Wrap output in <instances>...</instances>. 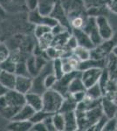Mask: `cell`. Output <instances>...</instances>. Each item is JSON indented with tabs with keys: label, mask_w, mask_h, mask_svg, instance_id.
<instances>
[{
	"label": "cell",
	"mask_w": 117,
	"mask_h": 131,
	"mask_svg": "<svg viewBox=\"0 0 117 131\" xmlns=\"http://www.w3.org/2000/svg\"><path fill=\"white\" fill-rule=\"evenodd\" d=\"M25 104V94L15 89L8 90L5 95L0 97V116L10 121Z\"/></svg>",
	"instance_id": "1"
},
{
	"label": "cell",
	"mask_w": 117,
	"mask_h": 131,
	"mask_svg": "<svg viewBox=\"0 0 117 131\" xmlns=\"http://www.w3.org/2000/svg\"><path fill=\"white\" fill-rule=\"evenodd\" d=\"M78 122V130H89L103 115L101 106H97L85 111L75 110Z\"/></svg>",
	"instance_id": "2"
},
{
	"label": "cell",
	"mask_w": 117,
	"mask_h": 131,
	"mask_svg": "<svg viewBox=\"0 0 117 131\" xmlns=\"http://www.w3.org/2000/svg\"><path fill=\"white\" fill-rule=\"evenodd\" d=\"M42 100H43V110L54 114L59 112L64 96L54 88H49L42 94Z\"/></svg>",
	"instance_id": "3"
},
{
	"label": "cell",
	"mask_w": 117,
	"mask_h": 131,
	"mask_svg": "<svg viewBox=\"0 0 117 131\" xmlns=\"http://www.w3.org/2000/svg\"><path fill=\"white\" fill-rule=\"evenodd\" d=\"M81 29L86 33H88V36L90 37L91 40L93 41V43L94 44L95 46L101 45L103 42V39H101V35H100L99 31H98L95 17H90V16L87 17L84 25H83Z\"/></svg>",
	"instance_id": "4"
},
{
	"label": "cell",
	"mask_w": 117,
	"mask_h": 131,
	"mask_svg": "<svg viewBox=\"0 0 117 131\" xmlns=\"http://www.w3.org/2000/svg\"><path fill=\"white\" fill-rule=\"evenodd\" d=\"M80 74H81V71L79 70H74L73 72L69 73H64L62 77L57 80L56 83H55V85L52 88L56 91H58L59 93H60L64 97L69 95L70 94L68 93V86L70 82L72 81V80L74 77Z\"/></svg>",
	"instance_id": "5"
},
{
	"label": "cell",
	"mask_w": 117,
	"mask_h": 131,
	"mask_svg": "<svg viewBox=\"0 0 117 131\" xmlns=\"http://www.w3.org/2000/svg\"><path fill=\"white\" fill-rule=\"evenodd\" d=\"M27 19H28V22L30 24H31L33 25H48V26H50V27H52V26H54L55 25L58 24V22H57L54 18H52L50 15L46 16V15H42L41 13H39L38 9L28 12Z\"/></svg>",
	"instance_id": "6"
},
{
	"label": "cell",
	"mask_w": 117,
	"mask_h": 131,
	"mask_svg": "<svg viewBox=\"0 0 117 131\" xmlns=\"http://www.w3.org/2000/svg\"><path fill=\"white\" fill-rule=\"evenodd\" d=\"M95 20H96L98 31H99L103 41L109 39L114 34V30H113L108 18L104 15H101L96 17Z\"/></svg>",
	"instance_id": "7"
},
{
	"label": "cell",
	"mask_w": 117,
	"mask_h": 131,
	"mask_svg": "<svg viewBox=\"0 0 117 131\" xmlns=\"http://www.w3.org/2000/svg\"><path fill=\"white\" fill-rule=\"evenodd\" d=\"M50 16L52 18H54L58 23L67 27L69 31H72V27L71 25H70V19L68 17H67V13H66L65 10L63 9L59 0H58L55 3L54 8H52V10L50 13Z\"/></svg>",
	"instance_id": "8"
},
{
	"label": "cell",
	"mask_w": 117,
	"mask_h": 131,
	"mask_svg": "<svg viewBox=\"0 0 117 131\" xmlns=\"http://www.w3.org/2000/svg\"><path fill=\"white\" fill-rule=\"evenodd\" d=\"M102 73L101 68H89L81 71V80L86 88H90L94 84L98 83L101 74Z\"/></svg>",
	"instance_id": "9"
},
{
	"label": "cell",
	"mask_w": 117,
	"mask_h": 131,
	"mask_svg": "<svg viewBox=\"0 0 117 131\" xmlns=\"http://www.w3.org/2000/svg\"><path fill=\"white\" fill-rule=\"evenodd\" d=\"M0 5L6 12L18 13L27 10L25 0H0Z\"/></svg>",
	"instance_id": "10"
},
{
	"label": "cell",
	"mask_w": 117,
	"mask_h": 131,
	"mask_svg": "<svg viewBox=\"0 0 117 131\" xmlns=\"http://www.w3.org/2000/svg\"><path fill=\"white\" fill-rule=\"evenodd\" d=\"M72 34L75 37L78 46L86 47L89 50H92L95 47L94 44L91 40L88 33H86L82 29H72Z\"/></svg>",
	"instance_id": "11"
},
{
	"label": "cell",
	"mask_w": 117,
	"mask_h": 131,
	"mask_svg": "<svg viewBox=\"0 0 117 131\" xmlns=\"http://www.w3.org/2000/svg\"><path fill=\"white\" fill-rule=\"evenodd\" d=\"M101 106L103 115L108 118L114 117L117 114V102L114 100L108 98L107 96H102L101 101Z\"/></svg>",
	"instance_id": "12"
},
{
	"label": "cell",
	"mask_w": 117,
	"mask_h": 131,
	"mask_svg": "<svg viewBox=\"0 0 117 131\" xmlns=\"http://www.w3.org/2000/svg\"><path fill=\"white\" fill-rule=\"evenodd\" d=\"M31 85H33V77L17 75L14 89L21 94H25L31 91Z\"/></svg>",
	"instance_id": "13"
},
{
	"label": "cell",
	"mask_w": 117,
	"mask_h": 131,
	"mask_svg": "<svg viewBox=\"0 0 117 131\" xmlns=\"http://www.w3.org/2000/svg\"><path fill=\"white\" fill-rule=\"evenodd\" d=\"M106 67V58L105 59H93L90 58L87 60L80 61L77 70L84 71L89 68H105Z\"/></svg>",
	"instance_id": "14"
},
{
	"label": "cell",
	"mask_w": 117,
	"mask_h": 131,
	"mask_svg": "<svg viewBox=\"0 0 117 131\" xmlns=\"http://www.w3.org/2000/svg\"><path fill=\"white\" fill-rule=\"evenodd\" d=\"M25 103L31 107L35 111H39L43 109V100L42 94H37L33 92H28L25 94Z\"/></svg>",
	"instance_id": "15"
},
{
	"label": "cell",
	"mask_w": 117,
	"mask_h": 131,
	"mask_svg": "<svg viewBox=\"0 0 117 131\" xmlns=\"http://www.w3.org/2000/svg\"><path fill=\"white\" fill-rule=\"evenodd\" d=\"M106 68L110 80L117 81V56L113 52H110L106 58Z\"/></svg>",
	"instance_id": "16"
},
{
	"label": "cell",
	"mask_w": 117,
	"mask_h": 131,
	"mask_svg": "<svg viewBox=\"0 0 117 131\" xmlns=\"http://www.w3.org/2000/svg\"><path fill=\"white\" fill-rule=\"evenodd\" d=\"M33 127L31 121H15L10 120L6 125V129L10 131H30Z\"/></svg>",
	"instance_id": "17"
},
{
	"label": "cell",
	"mask_w": 117,
	"mask_h": 131,
	"mask_svg": "<svg viewBox=\"0 0 117 131\" xmlns=\"http://www.w3.org/2000/svg\"><path fill=\"white\" fill-rule=\"evenodd\" d=\"M17 75L15 73H10L5 70H0V83L9 90L14 89Z\"/></svg>",
	"instance_id": "18"
},
{
	"label": "cell",
	"mask_w": 117,
	"mask_h": 131,
	"mask_svg": "<svg viewBox=\"0 0 117 131\" xmlns=\"http://www.w3.org/2000/svg\"><path fill=\"white\" fill-rule=\"evenodd\" d=\"M34 109L25 103L24 106L18 111V113L15 115V116L12 120H15V121H30L33 115H34Z\"/></svg>",
	"instance_id": "19"
},
{
	"label": "cell",
	"mask_w": 117,
	"mask_h": 131,
	"mask_svg": "<svg viewBox=\"0 0 117 131\" xmlns=\"http://www.w3.org/2000/svg\"><path fill=\"white\" fill-rule=\"evenodd\" d=\"M64 120H65V130L75 131L78 130V122L76 117L75 111L64 113Z\"/></svg>",
	"instance_id": "20"
},
{
	"label": "cell",
	"mask_w": 117,
	"mask_h": 131,
	"mask_svg": "<svg viewBox=\"0 0 117 131\" xmlns=\"http://www.w3.org/2000/svg\"><path fill=\"white\" fill-rule=\"evenodd\" d=\"M81 74L74 77L72 81L70 82L68 86V93L69 94H73L76 92H80V91H86V86L83 83L81 80Z\"/></svg>",
	"instance_id": "21"
},
{
	"label": "cell",
	"mask_w": 117,
	"mask_h": 131,
	"mask_svg": "<svg viewBox=\"0 0 117 131\" xmlns=\"http://www.w3.org/2000/svg\"><path fill=\"white\" fill-rule=\"evenodd\" d=\"M71 35H72V31H65L64 32L60 33V34L55 35L54 37L52 46H55L57 48H63Z\"/></svg>",
	"instance_id": "22"
},
{
	"label": "cell",
	"mask_w": 117,
	"mask_h": 131,
	"mask_svg": "<svg viewBox=\"0 0 117 131\" xmlns=\"http://www.w3.org/2000/svg\"><path fill=\"white\" fill-rule=\"evenodd\" d=\"M76 107H77V102L73 100V98L72 97L71 94L64 97V100L61 105V107L59 109L60 113H67V112H71V111H75Z\"/></svg>",
	"instance_id": "23"
},
{
	"label": "cell",
	"mask_w": 117,
	"mask_h": 131,
	"mask_svg": "<svg viewBox=\"0 0 117 131\" xmlns=\"http://www.w3.org/2000/svg\"><path fill=\"white\" fill-rule=\"evenodd\" d=\"M86 96L93 100H99L101 99L103 96V93L101 86L98 83L94 84L90 88H88L86 89Z\"/></svg>",
	"instance_id": "24"
},
{
	"label": "cell",
	"mask_w": 117,
	"mask_h": 131,
	"mask_svg": "<svg viewBox=\"0 0 117 131\" xmlns=\"http://www.w3.org/2000/svg\"><path fill=\"white\" fill-rule=\"evenodd\" d=\"M73 54L80 61H84L91 58V52L90 50L83 46H77L73 51Z\"/></svg>",
	"instance_id": "25"
},
{
	"label": "cell",
	"mask_w": 117,
	"mask_h": 131,
	"mask_svg": "<svg viewBox=\"0 0 117 131\" xmlns=\"http://www.w3.org/2000/svg\"><path fill=\"white\" fill-rule=\"evenodd\" d=\"M54 36L52 33V31L48 33H46L45 35L41 36L39 39H37V41H38L37 44L39 45V46L41 49L46 50V48H48L49 46H52V40H54Z\"/></svg>",
	"instance_id": "26"
},
{
	"label": "cell",
	"mask_w": 117,
	"mask_h": 131,
	"mask_svg": "<svg viewBox=\"0 0 117 131\" xmlns=\"http://www.w3.org/2000/svg\"><path fill=\"white\" fill-rule=\"evenodd\" d=\"M52 122L56 131H63L65 130V120H64V115L60 112L54 113L52 115Z\"/></svg>",
	"instance_id": "27"
},
{
	"label": "cell",
	"mask_w": 117,
	"mask_h": 131,
	"mask_svg": "<svg viewBox=\"0 0 117 131\" xmlns=\"http://www.w3.org/2000/svg\"><path fill=\"white\" fill-rule=\"evenodd\" d=\"M26 66L28 69V73L31 77H35L38 73H39V70L37 69L35 65V56L33 55H28L26 59Z\"/></svg>",
	"instance_id": "28"
},
{
	"label": "cell",
	"mask_w": 117,
	"mask_h": 131,
	"mask_svg": "<svg viewBox=\"0 0 117 131\" xmlns=\"http://www.w3.org/2000/svg\"><path fill=\"white\" fill-rule=\"evenodd\" d=\"M52 72H54V74L56 76L57 79H59L64 75L61 58H57L52 60Z\"/></svg>",
	"instance_id": "29"
},
{
	"label": "cell",
	"mask_w": 117,
	"mask_h": 131,
	"mask_svg": "<svg viewBox=\"0 0 117 131\" xmlns=\"http://www.w3.org/2000/svg\"><path fill=\"white\" fill-rule=\"evenodd\" d=\"M51 31H52V27L45 25H34V28H33V33H34V37L36 39H39L41 36L45 35L46 33L51 32Z\"/></svg>",
	"instance_id": "30"
},
{
	"label": "cell",
	"mask_w": 117,
	"mask_h": 131,
	"mask_svg": "<svg viewBox=\"0 0 117 131\" xmlns=\"http://www.w3.org/2000/svg\"><path fill=\"white\" fill-rule=\"evenodd\" d=\"M54 114L52 113H49V112H46L41 109V110H39V111H35L34 115H33V117L31 118V122L33 123H36V122H43L46 118H47L48 116H51L52 115Z\"/></svg>",
	"instance_id": "31"
},
{
	"label": "cell",
	"mask_w": 117,
	"mask_h": 131,
	"mask_svg": "<svg viewBox=\"0 0 117 131\" xmlns=\"http://www.w3.org/2000/svg\"><path fill=\"white\" fill-rule=\"evenodd\" d=\"M109 80H110L109 74H108V72L107 70V68L105 67V68L102 69V73H101V77H100V79H99V81H98V84H99L101 88V90H102L103 95L105 94L106 88H107L108 82L109 81Z\"/></svg>",
	"instance_id": "32"
},
{
	"label": "cell",
	"mask_w": 117,
	"mask_h": 131,
	"mask_svg": "<svg viewBox=\"0 0 117 131\" xmlns=\"http://www.w3.org/2000/svg\"><path fill=\"white\" fill-rule=\"evenodd\" d=\"M87 17L83 16H78L74 17V18L70 19V25H71L72 29H81L84 25L85 20H86Z\"/></svg>",
	"instance_id": "33"
},
{
	"label": "cell",
	"mask_w": 117,
	"mask_h": 131,
	"mask_svg": "<svg viewBox=\"0 0 117 131\" xmlns=\"http://www.w3.org/2000/svg\"><path fill=\"white\" fill-rule=\"evenodd\" d=\"M10 55V50L9 46L5 42L0 41V63L7 60Z\"/></svg>",
	"instance_id": "34"
},
{
	"label": "cell",
	"mask_w": 117,
	"mask_h": 131,
	"mask_svg": "<svg viewBox=\"0 0 117 131\" xmlns=\"http://www.w3.org/2000/svg\"><path fill=\"white\" fill-rule=\"evenodd\" d=\"M56 76L54 74V73H49L48 75H46L44 79V86L46 88V89H49V88H52L55 85L57 81Z\"/></svg>",
	"instance_id": "35"
},
{
	"label": "cell",
	"mask_w": 117,
	"mask_h": 131,
	"mask_svg": "<svg viewBox=\"0 0 117 131\" xmlns=\"http://www.w3.org/2000/svg\"><path fill=\"white\" fill-rule=\"evenodd\" d=\"M102 131H117V120L115 116L108 118Z\"/></svg>",
	"instance_id": "36"
},
{
	"label": "cell",
	"mask_w": 117,
	"mask_h": 131,
	"mask_svg": "<svg viewBox=\"0 0 117 131\" xmlns=\"http://www.w3.org/2000/svg\"><path fill=\"white\" fill-rule=\"evenodd\" d=\"M108 118L105 115H102L100 117V119L96 122V123L93 125L89 130H95V131H101L103 129L104 126H105L106 122H107Z\"/></svg>",
	"instance_id": "37"
},
{
	"label": "cell",
	"mask_w": 117,
	"mask_h": 131,
	"mask_svg": "<svg viewBox=\"0 0 117 131\" xmlns=\"http://www.w3.org/2000/svg\"><path fill=\"white\" fill-rule=\"evenodd\" d=\"M83 3H84L86 9L107 5L106 4V0H83Z\"/></svg>",
	"instance_id": "38"
},
{
	"label": "cell",
	"mask_w": 117,
	"mask_h": 131,
	"mask_svg": "<svg viewBox=\"0 0 117 131\" xmlns=\"http://www.w3.org/2000/svg\"><path fill=\"white\" fill-rule=\"evenodd\" d=\"M61 60H62V68H63V72L64 73H69L73 72L74 70H77L73 67V65L70 63V61L68 60V58L67 57H65V58H61Z\"/></svg>",
	"instance_id": "39"
},
{
	"label": "cell",
	"mask_w": 117,
	"mask_h": 131,
	"mask_svg": "<svg viewBox=\"0 0 117 131\" xmlns=\"http://www.w3.org/2000/svg\"><path fill=\"white\" fill-rule=\"evenodd\" d=\"M78 46V43H77V40H76L75 37L72 34L71 36H70V38L68 39V40H67V42L66 43L65 46H64V49H66L67 51H68V52H73V51L74 48L76 47V46Z\"/></svg>",
	"instance_id": "40"
},
{
	"label": "cell",
	"mask_w": 117,
	"mask_h": 131,
	"mask_svg": "<svg viewBox=\"0 0 117 131\" xmlns=\"http://www.w3.org/2000/svg\"><path fill=\"white\" fill-rule=\"evenodd\" d=\"M65 31H69V30L66 26H64L63 25L58 23L57 25H55L54 26L52 27V31H52V33L54 34V36H55V35L60 34V33L64 32Z\"/></svg>",
	"instance_id": "41"
},
{
	"label": "cell",
	"mask_w": 117,
	"mask_h": 131,
	"mask_svg": "<svg viewBox=\"0 0 117 131\" xmlns=\"http://www.w3.org/2000/svg\"><path fill=\"white\" fill-rule=\"evenodd\" d=\"M25 2L27 10L30 12V10H34L38 9L39 0H25Z\"/></svg>",
	"instance_id": "42"
},
{
	"label": "cell",
	"mask_w": 117,
	"mask_h": 131,
	"mask_svg": "<svg viewBox=\"0 0 117 131\" xmlns=\"http://www.w3.org/2000/svg\"><path fill=\"white\" fill-rule=\"evenodd\" d=\"M70 94H71L72 97L73 98V100L77 103H79L85 99V97H86V91H80V92H76V93Z\"/></svg>",
	"instance_id": "43"
},
{
	"label": "cell",
	"mask_w": 117,
	"mask_h": 131,
	"mask_svg": "<svg viewBox=\"0 0 117 131\" xmlns=\"http://www.w3.org/2000/svg\"><path fill=\"white\" fill-rule=\"evenodd\" d=\"M45 126L46 128V130L47 131H56L55 130V128H54V122H52V115L51 116H48L47 118L43 121Z\"/></svg>",
	"instance_id": "44"
},
{
	"label": "cell",
	"mask_w": 117,
	"mask_h": 131,
	"mask_svg": "<svg viewBox=\"0 0 117 131\" xmlns=\"http://www.w3.org/2000/svg\"><path fill=\"white\" fill-rule=\"evenodd\" d=\"M31 130V131H47L43 122H39L33 123Z\"/></svg>",
	"instance_id": "45"
},
{
	"label": "cell",
	"mask_w": 117,
	"mask_h": 131,
	"mask_svg": "<svg viewBox=\"0 0 117 131\" xmlns=\"http://www.w3.org/2000/svg\"><path fill=\"white\" fill-rule=\"evenodd\" d=\"M8 88H6L5 86H3L1 83H0V97L5 95V94H6V93L8 92Z\"/></svg>",
	"instance_id": "46"
},
{
	"label": "cell",
	"mask_w": 117,
	"mask_h": 131,
	"mask_svg": "<svg viewBox=\"0 0 117 131\" xmlns=\"http://www.w3.org/2000/svg\"><path fill=\"white\" fill-rule=\"evenodd\" d=\"M6 13H7V12L4 10V8L2 7L1 5H0V17H1L2 18H5L6 16Z\"/></svg>",
	"instance_id": "47"
},
{
	"label": "cell",
	"mask_w": 117,
	"mask_h": 131,
	"mask_svg": "<svg viewBox=\"0 0 117 131\" xmlns=\"http://www.w3.org/2000/svg\"><path fill=\"white\" fill-rule=\"evenodd\" d=\"M43 1H46V2H49V3H52V4H55L58 0H43Z\"/></svg>",
	"instance_id": "48"
},
{
	"label": "cell",
	"mask_w": 117,
	"mask_h": 131,
	"mask_svg": "<svg viewBox=\"0 0 117 131\" xmlns=\"http://www.w3.org/2000/svg\"><path fill=\"white\" fill-rule=\"evenodd\" d=\"M2 20H3V18H1V17H0V23H1V22H2Z\"/></svg>",
	"instance_id": "49"
},
{
	"label": "cell",
	"mask_w": 117,
	"mask_h": 131,
	"mask_svg": "<svg viewBox=\"0 0 117 131\" xmlns=\"http://www.w3.org/2000/svg\"><path fill=\"white\" fill-rule=\"evenodd\" d=\"M0 35H1V29H0Z\"/></svg>",
	"instance_id": "50"
},
{
	"label": "cell",
	"mask_w": 117,
	"mask_h": 131,
	"mask_svg": "<svg viewBox=\"0 0 117 131\" xmlns=\"http://www.w3.org/2000/svg\"><path fill=\"white\" fill-rule=\"evenodd\" d=\"M116 82H117V81H116Z\"/></svg>",
	"instance_id": "51"
}]
</instances>
